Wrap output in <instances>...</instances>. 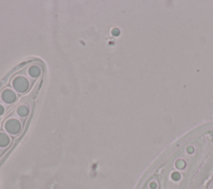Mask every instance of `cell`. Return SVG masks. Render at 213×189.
<instances>
[{
    "mask_svg": "<svg viewBox=\"0 0 213 189\" xmlns=\"http://www.w3.org/2000/svg\"><path fill=\"white\" fill-rule=\"evenodd\" d=\"M150 187H151V189H154V188H156V182H151V183H150Z\"/></svg>",
    "mask_w": 213,
    "mask_h": 189,
    "instance_id": "11",
    "label": "cell"
},
{
    "mask_svg": "<svg viewBox=\"0 0 213 189\" xmlns=\"http://www.w3.org/2000/svg\"><path fill=\"white\" fill-rule=\"evenodd\" d=\"M4 111H5L4 107L2 104H0V116H2L4 113Z\"/></svg>",
    "mask_w": 213,
    "mask_h": 189,
    "instance_id": "10",
    "label": "cell"
},
{
    "mask_svg": "<svg viewBox=\"0 0 213 189\" xmlns=\"http://www.w3.org/2000/svg\"><path fill=\"white\" fill-rule=\"evenodd\" d=\"M176 167H178V168H181H181H183L185 167V162L183 161L180 160V161H177L176 162Z\"/></svg>",
    "mask_w": 213,
    "mask_h": 189,
    "instance_id": "8",
    "label": "cell"
},
{
    "mask_svg": "<svg viewBox=\"0 0 213 189\" xmlns=\"http://www.w3.org/2000/svg\"><path fill=\"white\" fill-rule=\"evenodd\" d=\"M171 178L173 180H175V181H177V180H179L180 178H181V175H180V173H178V172H173L171 174Z\"/></svg>",
    "mask_w": 213,
    "mask_h": 189,
    "instance_id": "7",
    "label": "cell"
},
{
    "mask_svg": "<svg viewBox=\"0 0 213 189\" xmlns=\"http://www.w3.org/2000/svg\"><path fill=\"white\" fill-rule=\"evenodd\" d=\"M12 87L18 93H25L29 88V81L24 76H18L12 80Z\"/></svg>",
    "mask_w": 213,
    "mask_h": 189,
    "instance_id": "1",
    "label": "cell"
},
{
    "mask_svg": "<svg viewBox=\"0 0 213 189\" xmlns=\"http://www.w3.org/2000/svg\"><path fill=\"white\" fill-rule=\"evenodd\" d=\"M3 128L8 133L11 135L18 134L22 129V124L17 118H8L5 121L3 124Z\"/></svg>",
    "mask_w": 213,
    "mask_h": 189,
    "instance_id": "2",
    "label": "cell"
},
{
    "mask_svg": "<svg viewBox=\"0 0 213 189\" xmlns=\"http://www.w3.org/2000/svg\"><path fill=\"white\" fill-rule=\"evenodd\" d=\"M42 70L38 65H31L28 69V74L32 78H37L41 75Z\"/></svg>",
    "mask_w": 213,
    "mask_h": 189,
    "instance_id": "4",
    "label": "cell"
},
{
    "mask_svg": "<svg viewBox=\"0 0 213 189\" xmlns=\"http://www.w3.org/2000/svg\"><path fill=\"white\" fill-rule=\"evenodd\" d=\"M10 142H11V139H10V137L5 133V132H0V147H6L10 144Z\"/></svg>",
    "mask_w": 213,
    "mask_h": 189,
    "instance_id": "5",
    "label": "cell"
},
{
    "mask_svg": "<svg viewBox=\"0 0 213 189\" xmlns=\"http://www.w3.org/2000/svg\"><path fill=\"white\" fill-rule=\"evenodd\" d=\"M16 113L18 114V116H19L20 117H27L29 113V108L27 105L22 104V105L18 107Z\"/></svg>",
    "mask_w": 213,
    "mask_h": 189,
    "instance_id": "6",
    "label": "cell"
},
{
    "mask_svg": "<svg viewBox=\"0 0 213 189\" xmlns=\"http://www.w3.org/2000/svg\"><path fill=\"white\" fill-rule=\"evenodd\" d=\"M111 33H113V36H118L120 32L118 28H114V29H113V31H111Z\"/></svg>",
    "mask_w": 213,
    "mask_h": 189,
    "instance_id": "9",
    "label": "cell"
},
{
    "mask_svg": "<svg viewBox=\"0 0 213 189\" xmlns=\"http://www.w3.org/2000/svg\"><path fill=\"white\" fill-rule=\"evenodd\" d=\"M1 99L4 103L6 104H12L17 99V95L15 92L11 88L4 89L1 93Z\"/></svg>",
    "mask_w": 213,
    "mask_h": 189,
    "instance_id": "3",
    "label": "cell"
}]
</instances>
